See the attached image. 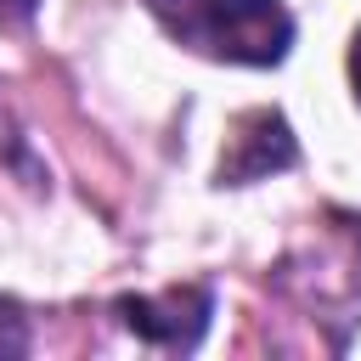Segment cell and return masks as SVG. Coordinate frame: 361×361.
<instances>
[{
  "label": "cell",
  "instance_id": "1",
  "mask_svg": "<svg viewBox=\"0 0 361 361\" xmlns=\"http://www.w3.org/2000/svg\"><path fill=\"white\" fill-rule=\"evenodd\" d=\"M147 11L197 56L271 68L293 45V17L282 0H147Z\"/></svg>",
  "mask_w": 361,
  "mask_h": 361
},
{
  "label": "cell",
  "instance_id": "2",
  "mask_svg": "<svg viewBox=\"0 0 361 361\" xmlns=\"http://www.w3.org/2000/svg\"><path fill=\"white\" fill-rule=\"evenodd\" d=\"M209 310H214L209 305V288H169L158 299H147V293L118 299L124 327L141 333L147 344H164V350H192L203 338V327H209Z\"/></svg>",
  "mask_w": 361,
  "mask_h": 361
},
{
  "label": "cell",
  "instance_id": "3",
  "mask_svg": "<svg viewBox=\"0 0 361 361\" xmlns=\"http://www.w3.org/2000/svg\"><path fill=\"white\" fill-rule=\"evenodd\" d=\"M293 158H299V147H293L288 118L271 113V107H259V113H243L231 124V141L220 152V180L226 186H243V180H259L271 169H288Z\"/></svg>",
  "mask_w": 361,
  "mask_h": 361
},
{
  "label": "cell",
  "instance_id": "4",
  "mask_svg": "<svg viewBox=\"0 0 361 361\" xmlns=\"http://www.w3.org/2000/svg\"><path fill=\"white\" fill-rule=\"evenodd\" d=\"M28 350V327H23V310L11 299H0V355H23Z\"/></svg>",
  "mask_w": 361,
  "mask_h": 361
},
{
  "label": "cell",
  "instance_id": "5",
  "mask_svg": "<svg viewBox=\"0 0 361 361\" xmlns=\"http://www.w3.org/2000/svg\"><path fill=\"white\" fill-rule=\"evenodd\" d=\"M39 11V0H0V28H23Z\"/></svg>",
  "mask_w": 361,
  "mask_h": 361
},
{
  "label": "cell",
  "instance_id": "6",
  "mask_svg": "<svg viewBox=\"0 0 361 361\" xmlns=\"http://www.w3.org/2000/svg\"><path fill=\"white\" fill-rule=\"evenodd\" d=\"M350 85H355V102H361V34H355V45H350Z\"/></svg>",
  "mask_w": 361,
  "mask_h": 361
}]
</instances>
